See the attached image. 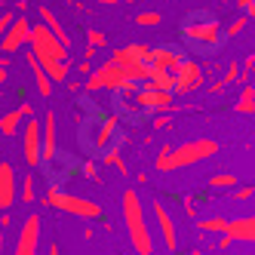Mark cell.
I'll return each mask as SVG.
<instances>
[{
	"instance_id": "cell-1",
	"label": "cell",
	"mask_w": 255,
	"mask_h": 255,
	"mask_svg": "<svg viewBox=\"0 0 255 255\" xmlns=\"http://www.w3.org/2000/svg\"><path fill=\"white\" fill-rule=\"evenodd\" d=\"M28 46H31V56L37 59V65L46 71V77L52 83H65L68 80V71H71V65H68V46H62L56 37H52L43 22L31 25Z\"/></svg>"
},
{
	"instance_id": "cell-2",
	"label": "cell",
	"mask_w": 255,
	"mask_h": 255,
	"mask_svg": "<svg viewBox=\"0 0 255 255\" xmlns=\"http://www.w3.org/2000/svg\"><path fill=\"white\" fill-rule=\"evenodd\" d=\"M218 154V144L212 138H191V141H181V144H163L160 154H157V169L163 172H172V169H185V166H194V163L206 160Z\"/></svg>"
},
{
	"instance_id": "cell-3",
	"label": "cell",
	"mask_w": 255,
	"mask_h": 255,
	"mask_svg": "<svg viewBox=\"0 0 255 255\" xmlns=\"http://www.w3.org/2000/svg\"><path fill=\"white\" fill-rule=\"evenodd\" d=\"M123 225L126 234H129V243L138 255H151L154 252V240H151V231H148V215H144V203L135 191H123Z\"/></svg>"
},
{
	"instance_id": "cell-4",
	"label": "cell",
	"mask_w": 255,
	"mask_h": 255,
	"mask_svg": "<svg viewBox=\"0 0 255 255\" xmlns=\"http://www.w3.org/2000/svg\"><path fill=\"white\" fill-rule=\"evenodd\" d=\"M181 40L191 43V46H197V49H203V52H212V49L222 46L225 28L209 12H191L188 19L181 22Z\"/></svg>"
},
{
	"instance_id": "cell-5",
	"label": "cell",
	"mask_w": 255,
	"mask_h": 255,
	"mask_svg": "<svg viewBox=\"0 0 255 255\" xmlns=\"http://www.w3.org/2000/svg\"><path fill=\"white\" fill-rule=\"evenodd\" d=\"M43 206H52V209H62L74 218H86V222H93V218H102V206L93 203V200H86L80 194H68L62 191V185H49L46 194H43Z\"/></svg>"
},
{
	"instance_id": "cell-6",
	"label": "cell",
	"mask_w": 255,
	"mask_h": 255,
	"mask_svg": "<svg viewBox=\"0 0 255 255\" xmlns=\"http://www.w3.org/2000/svg\"><path fill=\"white\" fill-rule=\"evenodd\" d=\"M22 151H25V163L28 166H43V135H40V120H31L25 123V144H22Z\"/></svg>"
},
{
	"instance_id": "cell-7",
	"label": "cell",
	"mask_w": 255,
	"mask_h": 255,
	"mask_svg": "<svg viewBox=\"0 0 255 255\" xmlns=\"http://www.w3.org/2000/svg\"><path fill=\"white\" fill-rule=\"evenodd\" d=\"M28 40H31V22H28V15H15V22L3 34V40H0V52H3V56H12V52H19Z\"/></svg>"
},
{
	"instance_id": "cell-8",
	"label": "cell",
	"mask_w": 255,
	"mask_h": 255,
	"mask_svg": "<svg viewBox=\"0 0 255 255\" xmlns=\"http://www.w3.org/2000/svg\"><path fill=\"white\" fill-rule=\"evenodd\" d=\"M40 215H28L25 225L19 228V240H15V252L12 255H37L40 246Z\"/></svg>"
},
{
	"instance_id": "cell-9",
	"label": "cell",
	"mask_w": 255,
	"mask_h": 255,
	"mask_svg": "<svg viewBox=\"0 0 255 255\" xmlns=\"http://www.w3.org/2000/svg\"><path fill=\"white\" fill-rule=\"evenodd\" d=\"M203 86V68H200L194 59H185V65L178 68V74H175V89L172 93L175 96H188L194 93V89Z\"/></svg>"
},
{
	"instance_id": "cell-10",
	"label": "cell",
	"mask_w": 255,
	"mask_h": 255,
	"mask_svg": "<svg viewBox=\"0 0 255 255\" xmlns=\"http://www.w3.org/2000/svg\"><path fill=\"white\" fill-rule=\"evenodd\" d=\"M19 200V178H15V166L9 160H0V209H9Z\"/></svg>"
},
{
	"instance_id": "cell-11",
	"label": "cell",
	"mask_w": 255,
	"mask_h": 255,
	"mask_svg": "<svg viewBox=\"0 0 255 255\" xmlns=\"http://www.w3.org/2000/svg\"><path fill=\"white\" fill-rule=\"evenodd\" d=\"M138 99H141V108L151 114V111H169L175 93L157 89V86H151V83H138Z\"/></svg>"
},
{
	"instance_id": "cell-12",
	"label": "cell",
	"mask_w": 255,
	"mask_h": 255,
	"mask_svg": "<svg viewBox=\"0 0 255 255\" xmlns=\"http://www.w3.org/2000/svg\"><path fill=\"white\" fill-rule=\"evenodd\" d=\"M185 65V56L172 46H151V68L163 71V74H178V68Z\"/></svg>"
},
{
	"instance_id": "cell-13",
	"label": "cell",
	"mask_w": 255,
	"mask_h": 255,
	"mask_svg": "<svg viewBox=\"0 0 255 255\" xmlns=\"http://www.w3.org/2000/svg\"><path fill=\"white\" fill-rule=\"evenodd\" d=\"M117 132H120V114H105V117H99L96 135H93V148H96V154L105 151V148H111L114 138H117Z\"/></svg>"
},
{
	"instance_id": "cell-14",
	"label": "cell",
	"mask_w": 255,
	"mask_h": 255,
	"mask_svg": "<svg viewBox=\"0 0 255 255\" xmlns=\"http://www.w3.org/2000/svg\"><path fill=\"white\" fill-rule=\"evenodd\" d=\"M40 135H43V163L59 157V132H56V111H46L40 117Z\"/></svg>"
},
{
	"instance_id": "cell-15",
	"label": "cell",
	"mask_w": 255,
	"mask_h": 255,
	"mask_svg": "<svg viewBox=\"0 0 255 255\" xmlns=\"http://www.w3.org/2000/svg\"><path fill=\"white\" fill-rule=\"evenodd\" d=\"M151 212H154V218H157V228H160V237H163V246H166L169 252H175V246H178V234H175V225H172L169 209L163 206L160 200H154V203H151Z\"/></svg>"
},
{
	"instance_id": "cell-16",
	"label": "cell",
	"mask_w": 255,
	"mask_h": 255,
	"mask_svg": "<svg viewBox=\"0 0 255 255\" xmlns=\"http://www.w3.org/2000/svg\"><path fill=\"white\" fill-rule=\"evenodd\" d=\"M37 12H40V22H43V25L49 28V34H52V37H56V40H59L62 46H71V37H68V31L62 28V22H59V15L52 12L49 6H40Z\"/></svg>"
},
{
	"instance_id": "cell-17",
	"label": "cell",
	"mask_w": 255,
	"mask_h": 255,
	"mask_svg": "<svg viewBox=\"0 0 255 255\" xmlns=\"http://www.w3.org/2000/svg\"><path fill=\"white\" fill-rule=\"evenodd\" d=\"M28 65H31V74H34V83H37V93L49 99V96H52V80L46 77V71H43V68L37 65V59H34L31 52H28Z\"/></svg>"
},
{
	"instance_id": "cell-18",
	"label": "cell",
	"mask_w": 255,
	"mask_h": 255,
	"mask_svg": "<svg viewBox=\"0 0 255 255\" xmlns=\"http://www.w3.org/2000/svg\"><path fill=\"white\" fill-rule=\"evenodd\" d=\"M22 120H25V114L15 108V111H6L3 117H0V135H15L19 132V126H22Z\"/></svg>"
},
{
	"instance_id": "cell-19",
	"label": "cell",
	"mask_w": 255,
	"mask_h": 255,
	"mask_svg": "<svg viewBox=\"0 0 255 255\" xmlns=\"http://www.w3.org/2000/svg\"><path fill=\"white\" fill-rule=\"evenodd\" d=\"M160 22H163L160 12H148V9H144V12L135 15V25H141V28H154V25H160Z\"/></svg>"
},
{
	"instance_id": "cell-20",
	"label": "cell",
	"mask_w": 255,
	"mask_h": 255,
	"mask_svg": "<svg viewBox=\"0 0 255 255\" xmlns=\"http://www.w3.org/2000/svg\"><path fill=\"white\" fill-rule=\"evenodd\" d=\"M200 231H228V222L225 218H203V222H197Z\"/></svg>"
},
{
	"instance_id": "cell-21",
	"label": "cell",
	"mask_w": 255,
	"mask_h": 255,
	"mask_svg": "<svg viewBox=\"0 0 255 255\" xmlns=\"http://www.w3.org/2000/svg\"><path fill=\"white\" fill-rule=\"evenodd\" d=\"M34 197H37V194H34V178H31V175H25V181L19 185V200H25V203H31Z\"/></svg>"
},
{
	"instance_id": "cell-22",
	"label": "cell",
	"mask_w": 255,
	"mask_h": 255,
	"mask_svg": "<svg viewBox=\"0 0 255 255\" xmlns=\"http://www.w3.org/2000/svg\"><path fill=\"white\" fill-rule=\"evenodd\" d=\"M86 40H89V49H102L108 40H105V34L102 31H96V28H89L86 31Z\"/></svg>"
},
{
	"instance_id": "cell-23",
	"label": "cell",
	"mask_w": 255,
	"mask_h": 255,
	"mask_svg": "<svg viewBox=\"0 0 255 255\" xmlns=\"http://www.w3.org/2000/svg\"><path fill=\"white\" fill-rule=\"evenodd\" d=\"M12 22H15V12H12V9H3V12H0V40H3V34L9 31Z\"/></svg>"
},
{
	"instance_id": "cell-24",
	"label": "cell",
	"mask_w": 255,
	"mask_h": 255,
	"mask_svg": "<svg viewBox=\"0 0 255 255\" xmlns=\"http://www.w3.org/2000/svg\"><path fill=\"white\" fill-rule=\"evenodd\" d=\"M252 108H255V93H252V89H246L243 99L237 102V111H252Z\"/></svg>"
},
{
	"instance_id": "cell-25",
	"label": "cell",
	"mask_w": 255,
	"mask_h": 255,
	"mask_svg": "<svg viewBox=\"0 0 255 255\" xmlns=\"http://www.w3.org/2000/svg\"><path fill=\"white\" fill-rule=\"evenodd\" d=\"M212 188H234V175H212V181H209Z\"/></svg>"
},
{
	"instance_id": "cell-26",
	"label": "cell",
	"mask_w": 255,
	"mask_h": 255,
	"mask_svg": "<svg viewBox=\"0 0 255 255\" xmlns=\"http://www.w3.org/2000/svg\"><path fill=\"white\" fill-rule=\"evenodd\" d=\"M6 74H9V56H0V83H6Z\"/></svg>"
},
{
	"instance_id": "cell-27",
	"label": "cell",
	"mask_w": 255,
	"mask_h": 255,
	"mask_svg": "<svg viewBox=\"0 0 255 255\" xmlns=\"http://www.w3.org/2000/svg\"><path fill=\"white\" fill-rule=\"evenodd\" d=\"M243 25H246V15H240V19H234V22L228 25V31H225V34H237V31H243Z\"/></svg>"
},
{
	"instance_id": "cell-28",
	"label": "cell",
	"mask_w": 255,
	"mask_h": 255,
	"mask_svg": "<svg viewBox=\"0 0 255 255\" xmlns=\"http://www.w3.org/2000/svg\"><path fill=\"white\" fill-rule=\"evenodd\" d=\"M83 175L96 178V160H86V163H83Z\"/></svg>"
},
{
	"instance_id": "cell-29",
	"label": "cell",
	"mask_w": 255,
	"mask_h": 255,
	"mask_svg": "<svg viewBox=\"0 0 255 255\" xmlns=\"http://www.w3.org/2000/svg\"><path fill=\"white\" fill-rule=\"evenodd\" d=\"M77 71H80V74H86V77H89V74H93V65H89V62H80V68H77Z\"/></svg>"
},
{
	"instance_id": "cell-30",
	"label": "cell",
	"mask_w": 255,
	"mask_h": 255,
	"mask_svg": "<svg viewBox=\"0 0 255 255\" xmlns=\"http://www.w3.org/2000/svg\"><path fill=\"white\" fill-rule=\"evenodd\" d=\"M163 126H169V117H157L154 120V129H163Z\"/></svg>"
},
{
	"instance_id": "cell-31",
	"label": "cell",
	"mask_w": 255,
	"mask_h": 255,
	"mask_svg": "<svg viewBox=\"0 0 255 255\" xmlns=\"http://www.w3.org/2000/svg\"><path fill=\"white\" fill-rule=\"evenodd\" d=\"M252 3H255V0H237V6H240V9H249Z\"/></svg>"
},
{
	"instance_id": "cell-32",
	"label": "cell",
	"mask_w": 255,
	"mask_h": 255,
	"mask_svg": "<svg viewBox=\"0 0 255 255\" xmlns=\"http://www.w3.org/2000/svg\"><path fill=\"white\" fill-rule=\"evenodd\" d=\"M49 255H62V249H59L56 243H49Z\"/></svg>"
},
{
	"instance_id": "cell-33",
	"label": "cell",
	"mask_w": 255,
	"mask_h": 255,
	"mask_svg": "<svg viewBox=\"0 0 255 255\" xmlns=\"http://www.w3.org/2000/svg\"><path fill=\"white\" fill-rule=\"evenodd\" d=\"M246 19H255V3H252V6L246 9Z\"/></svg>"
},
{
	"instance_id": "cell-34",
	"label": "cell",
	"mask_w": 255,
	"mask_h": 255,
	"mask_svg": "<svg viewBox=\"0 0 255 255\" xmlns=\"http://www.w3.org/2000/svg\"><path fill=\"white\" fill-rule=\"evenodd\" d=\"M99 3H105V6H111V3H120V0H99Z\"/></svg>"
},
{
	"instance_id": "cell-35",
	"label": "cell",
	"mask_w": 255,
	"mask_h": 255,
	"mask_svg": "<svg viewBox=\"0 0 255 255\" xmlns=\"http://www.w3.org/2000/svg\"><path fill=\"white\" fill-rule=\"evenodd\" d=\"M0 252H3V231H0Z\"/></svg>"
},
{
	"instance_id": "cell-36",
	"label": "cell",
	"mask_w": 255,
	"mask_h": 255,
	"mask_svg": "<svg viewBox=\"0 0 255 255\" xmlns=\"http://www.w3.org/2000/svg\"><path fill=\"white\" fill-rule=\"evenodd\" d=\"M15 3H19V6H25V3H28V0H15Z\"/></svg>"
},
{
	"instance_id": "cell-37",
	"label": "cell",
	"mask_w": 255,
	"mask_h": 255,
	"mask_svg": "<svg viewBox=\"0 0 255 255\" xmlns=\"http://www.w3.org/2000/svg\"><path fill=\"white\" fill-rule=\"evenodd\" d=\"M123 3H132V0H123Z\"/></svg>"
}]
</instances>
